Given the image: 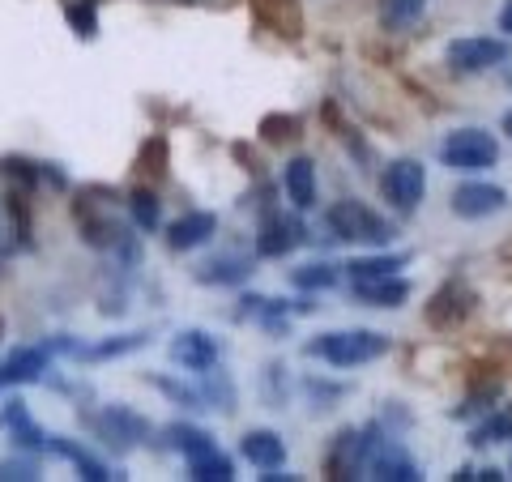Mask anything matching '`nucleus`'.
I'll list each match as a JSON object with an SVG mask.
<instances>
[{
  "label": "nucleus",
  "mask_w": 512,
  "mask_h": 482,
  "mask_svg": "<svg viewBox=\"0 0 512 482\" xmlns=\"http://www.w3.org/2000/svg\"><path fill=\"white\" fill-rule=\"evenodd\" d=\"M308 359H325L333 367H363L389 355V337L376 329H342V333H320L312 342H303Z\"/></svg>",
  "instance_id": "1"
},
{
  "label": "nucleus",
  "mask_w": 512,
  "mask_h": 482,
  "mask_svg": "<svg viewBox=\"0 0 512 482\" xmlns=\"http://www.w3.org/2000/svg\"><path fill=\"white\" fill-rule=\"evenodd\" d=\"M325 227L333 231V239L342 244H367V248H389L393 244V227L384 222L372 205L363 201H333L325 210Z\"/></svg>",
  "instance_id": "2"
},
{
  "label": "nucleus",
  "mask_w": 512,
  "mask_h": 482,
  "mask_svg": "<svg viewBox=\"0 0 512 482\" xmlns=\"http://www.w3.org/2000/svg\"><path fill=\"white\" fill-rule=\"evenodd\" d=\"M440 163L461 175L491 171L500 163V141H495L487 128H457V133H448L440 141Z\"/></svg>",
  "instance_id": "3"
},
{
  "label": "nucleus",
  "mask_w": 512,
  "mask_h": 482,
  "mask_svg": "<svg viewBox=\"0 0 512 482\" xmlns=\"http://www.w3.org/2000/svg\"><path fill=\"white\" fill-rule=\"evenodd\" d=\"M363 444H367V465L363 470L380 478V482H419V465H414V457L402 448V440L397 436H384V431L372 423L363 427Z\"/></svg>",
  "instance_id": "4"
},
{
  "label": "nucleus",
  "mask_w": 512,
  "mask_h": 482,
  "mask_svg": "<svg viewBox=\"0 0 512 482\" xmlns=\"http://www.w3.org/2000/svg\"><path fill=\"white\" fill-rule=\"evenodd\" d=\"M512 47L508 39H495V35H466V39H453L444 47V60L453 73H487V69H500L508 64Z\"/></svg>",
  "instance_id": "5"
},
{
  "label": "nucleus",
  "mask_w": 512,
  "mask_h": 482,
  "mask_svg": "<svg viewBox=\"0 0 512 482\" xmlns=\"http://www.w3.org/2000/svg\"><path fill=\"white\" fill-rule=\"evenodd\" d=\"M380 192H384V201H389L397 214H414L419 210V201H423V192H427L423 163H414V158H393V163L384 167V175H380Z\"/></svg>",
  "instance_id": "6"
},
{
  "label": "nucleus",
  "mask_w": 512,
  "mask_h": 482,
  "mask_svg": "<svg viewBox=\"0 0 512 482\" xmlns=\"http://www.w3.org/2000/svg\"><path fill=\"white\" fill-rule=\"evenodd\" d=\"M94 427V436H99L107 448H116V453H128V448H137V444H146L154 436V427L141 419L137 410H128V406H107L99 410L90 419Z\"/></svg>",
  "instance_id": "7"
},
{
  "label": "nucleus",
  "mask_w": 512,
  "mask_h": 482,
  "mask_svg": "<svg viewBox=\"0 0 512 482\" xmlns=\"http://www.w3.org/2000/svg\"><path fill=\"white\" fill-rule=\"evenodd\" d=\"M474 308H478V295L470 291L466 282L453 278V282H444L440 291L427 299V325L440 329V333H453V329H461L474 316Z\"/></svg>",
  "instance_id": "8"
},
{
  "label": "nucleus",
  "mask_w": 512,
  "mask_h": 482,
  "mask_svg": "<svg viewBox=\"0 0 512 482\" xmlns=\"http://www.w3.org/2000/svg\"><path fill=\"white\" fill-rule=\"evenodd\" d=\"M367 465V444H363V431L359 427H342L338 436H333L329 453H325V478L333 482H350L359 478Z\"/></svg>",
  "instance_id": "9"
},
{
  "label": "nucleus",
  "mask_w": 512,
  "mask_h": 482,
  "mask_svg": "<svg viewBox=\"0 0 512 482\" xmlns=\"http://www.w3.org/2000/svg\"><path fill=\"white\" fill-rule=\"evenodd\" d=\"M167 355L175 367H184V372H210V367H218L222 350L205 329H184V333H175Z\"/></svg>",
  "instance_id": "10"
},
{
  "label": "nucleus",
  "mask_w": 512,
  "mask_h": 482,
  "mask_svg": "<svg viewBox=\"0 0 512 482\" xmlns=\"http://www.w3.org/2000/svg\"><path fill=\"white\" fill-rule=\"evenodd\" d=\"M299 244H303V222L299 218H291V214H265L261 235H256V256L278 261V256H291Z\"/></svg>",
  "instance_id": "11"
},
{
  "label": "nucleus",
  "mask_w": 512,
  "mask_h": 482,
  "mask_svg": "<svg viewBox=\"0 0 512 482\" xmlns=\"http://www.w3.org/2000/svg\"><path fill=\"white\" fill-rule=\"evenodd\" d=\"M500 210H508V192L500 184H457V192H453L457 218H491Z\"/></svg>",
  "instance_id": "12"
},
{
  "label": "nucleus",
  "mask_w": 512,
  "mask_h": 482,
  "mask_svg": "<svg viewBox=\"0 0 512 482\" xmlns=\"http://www.w3.org/2000/svg\"><path fill=\"white\" fill-rule=\"evenodd\" d=\"M252 269H256L252 252H222V256H210L205 265H197V282L201 286H239L252 278Z\"/></svg>",
  "instance_id": "13"
},
{
  "label": "nucleus",
  "mask_w": 512,
  "mask_h": 482,
  "mask_svg": "<svg viewBox=\"0 0 512 482\" xmlns=\"http://www.w3.org/2000/svg\"><path fill=\"white\" fill-rule=\"evenodd\" d=\"M214 235H218V214L192 210V214H184L180 222H171V227H167V248L171 252H188V248L210 244Z\"/></svg>",
  "instance_id": "14"
},
{
  "label": "nucleus",
  "mask_w": 512,
  "mask_h": 482,
  "mask_svg": "<svg viewBox=\"0 0 512 482\" xmlns=\"http://www.w3.org/2000/svg\"><path fill=\"white\" fill-rule=\"evenodd\" d=\"M406 299H410V282L397 278V273L355 278V303H363V308H402Z\"/></svg>",
  "instance_id": "15"
},
{
  "label": "nucleus",
  "mask_w": 512,
  "mask_h": 482,
  "mask_svg": "<svg viewBox=\"0 0 512 482\" xmlns=\"http://www.w3.org/2000/svg\"><path fill=\"white\" fill-rule=\"evenodd\" d=\"M47 355H52L47 346H22L18 355H9L5 363H0V389H13V384H35V380H43V372H47Z\"/></svg>",
  "instance_id": "16"
},
{
  "label": "nucleus",
  "mask_w": 512,
  "mask_h": 482,
  "mask_svg": "<svg viewBox=\"0 0 512 482\" xmlns=\"http://www.w3.org/2000/svg\"><path fill=\"white\" fill-rule=\"evenodd\" d=\"M239 453H244L256 470H278V465H286V440L269 427H252L248 436L239 440Z\"/></svg>",
  "instance_id": "17"
},
{
  "label": "nucleus",
  "mask_w": 512,
  "mask_h": 482,
  "mask_svg": "<svg viewBox=\"0 0 512 482\" xmlns=\"http://www.w3.org/2000/svg\"><path fill=\"white\" fill-rule=\"evenodd\" d=\"M47 453H56V457H64V461H73V465H77V474H82L86 482H111V478H124V474H111L99 457L86 453V448L77 444V440H69V436H47Z\"/></svg>",
  "instance_id": "18"
},
{
  "label": "nucleus",
  "mask_w": 512,
  "mask_h": 482,
  "mask_svg": "<svg viewBox=\"0 0 512 482\" xmlns=\"http://www.w3.org/2000/svg\"><path fill=\"white\" fill-rule=\"evenodd\" d=\"M282 188L295 210H312L316 205V163L312 158H291L282 171Z\"/></svg>",
  "instance_id": "19"
},
{
  "label": "nucleus",
  "mask_w": 512,
  "mask_h": 482,
  "mask_svg": "<svg viewBox=\"0 0 512 482\" xmlns=\"http://www.w3.org/2000/svg\"><path fill=\"white\" fill-rule=\"evenodd\" d=\"M256 18H261L269 30H278L282 39H299L303 35V13L299 0H252Z\"/></svg>",
  "instance_id": "20"
},
{
  "label": "nucleus",
  "mask_w": 512,
  "mask_h": 482,
  "mask_svg": "<svg viewBox=\"0 0 512 482\" xmlns=\"http://www.w3.org/2000/svg\"><path fill=\"white\" fill-rule=\"evenodd\" d=\"M5 427H9V436L18 440V448H43L47 453V431L30 419V410H26V401L22 397H9V406H5Z\"/></svg>",
  "instance_id": "21"
},
{
  "label": "nucleus",
  "mask_w": 512,
  "mask_h": 482,
  "mask_svg": "<svg viewBox=\"0 0 512 482\" xmlns=\"http://www.w3.org/2000/svg\"><path fill=\"white\" fill-rule=\"evenodd\" d=\"M150 342V333H124V337H107L99 346H73V355L82 363H103V359H120V355H133Z\"/></svg>",
  "instance_id": "22"
},
{
  "label": "nucleus",
  "mask_w": 512,
  "mask_h": 482,
  "mask_svg": "<svg viewBox=\"0 0 512 482\" xmlns=\"http://www.w3.org/2000/svg\"><path fill=\"white\" fill-rule=\"evenodd\" d=\"M163 444L175 448V453H184V457H197V453H210V448H218L210 431H205V427H192V423H171V427H163Z\"/></svg>",
  "instance_id": "23"
},
{
  "label": "nucleus",
  "mask_w": 512,
  "mask_h": 482,
  "mask_svg": "<svg viewBox=\"0 0 512 482\" xmlns=\"http://www.w3.org/2000/svg\"><path fill=\"white\" fill-rule=\"evenodd\" d=\"M188 478L192 482H231L235 478V465L222 448H210V453H197L188 457Z\"/></svg>",
  "instance_id": "24"
},
{
  "label": "nucleus",
  "mask_w": 512,
  "mask_h": 482,
  "mask_svg": "<svg viewBox=\"0 0 512 482\" xmlns=\"http://www.w3.org/2000/svg\"><path fill=\"white\" fill-rule=\"evenodd\" d=\"M423 9H427V0H380V26L389 35H402V30H410L423 18Z\"/></svg>",
  "instance_id": "25"
},
{
  "label": "nucleus",
  "mask_w": 512,
  "mask_h": 482,
  "mask_svg": "<svg viewBox=\"0 0 512 482\" xmlns=\"http://www.w3.org/2000/svg\"><path fill=\"white\" fill-rule=\"evenodd\" d=\"M500 440H512V406H491L487 419L470 431L474 448H487V444H500Z\"/></svg>",
  "instance_id": "26"
},
{
  "label": "nucleus",
  "mask_w": 512,
  "mask_h": 482,
  "mask_svg": "<svg viewBox=\"0 0 512 482\" xmlns=\"http://www.w3.org/2000/svg\"><path fill=\"white\" fill-rule=\"evenodd\" d=\"M205 376V384H201V401L210 410H222V414H231L235 410V401H239V393H235V380L231 376H222V372H201Z\"/></svg>",
  "instance_id": "27"
},
{
  "label": "nucleus",
  "mask_w": 512,
  "mask_h": 482,
  "mask_svg": "<svg viewBox=\"0 0 512 482\" xmlns=\"http://www.w3.org/2000/svg\"><path fill=\"white\" fill-rule=\"evenodd\" d=\"M128 214L141 231H158V222H163V201H158L154 188H133L128 192Z\"/></svg>",
  "instance_id": "28"
},
{
  "label": "nucleus",
  "mask_w": 512,
  "mask_h": 482,
  "mask_svg": "<svg viewBox=\"0 0 512 482\" xmlns=\"http://www.w3.org/2000/svg\"><path fill=\"white\" fill-rule=\"evenodd\" d=\"M410 265V252H380V256H359L350 261V278H384V273H397Z\"/></svg>",
  "instance_id": "29"
},
{
  "label": "nucleus",
  "mask_w": 512,
  "mask_h": 482,
  "mask_svg": "<svg viewBox=\"0 0 512 482\" xmlns=\"http://www.w3.org/2000/svg\"><path fill=\"white\" fill-rule=\"evenodd\" d=\"M261 137L269 146H286V141H299L303 137V120L291 116V111H269L261 120Z\"/></svg>",
  "instance_id": "30"
},
{
  "label": "nucleus",
  "mask_w": 512,
  "mask_h": 482,
  "mask_svg": "<svg viewBox=\"0 0 512 482\" xmlns=\"http://www.w3.org/2000/svg\"><path fill=\"white\" fill-rule=\"evenodd\" d=\"M291 286H299V291H329V286H338V269L329 261H312L291 273Z\"/></svg>",
  "instance_id": "31"
},
{
  "label": "nucleus",
  "mask_w": 512,
  "mask_h": 482,
  "mask_svg": "<svg viewBox=\"0 0 512 482\" xmlns=\"http://www.w3.org/2000/svg\"><path fill=\"white\" fill-rule=\"evenodd\" d=\"M137 171L141 175H154V180H163V175H167V137H150L146 146H141Z\"/></svg>",
  "instance_id": "32"
},
{
  "label": "nucleus",
  "mask_w": 512,
  "mask_h": 482,
  "mask_svg": "<svg viewBox=\"0 0 512 482\" xmlns=\"http://www.w3.org/2000/svg\"><path fill=\"white\" fill-rule=\"evenodd\" d=\"M64 18H69L73 26V35L77 39H99V13H94V0H82V5H69L64 9Z\"/></svg>",
  "instance_id": "33"
},
{
  "label": "nucleus",
  "mask_w": 512,
  "mask_h": 482,
  "mask_svg": "<svg viewBox=\"0 0 512 482\" xmlns=\"http://www.w3.org/2000/svg\"><path fill=\"white\" fill-rule=\"evenodd\" d=\"M150 384L158 393H167V397H175L180 406H188V410H201L205 401H201V389H188V384H180V380H171V376H150Z\"/></svg>",
  "instance_id": "34"
},
{
  "label": "nucleus",
  "mask_w": 512,
  "mask_h": 482,
  "mask_svg": "<svg viewBox=\"0 0 512 482\" xmlns=\"http://www.w3.org/2000/svg\"><path fill=\"white\" fill-rule=\"evenodd\" d=\"M0 171H5L13 184H22L26 192L39 184V163H30V158H13L9 154V158H0Z\"/></svg>",
  "instance_id": "35"
},
{
  "label": "nucleus",
  "mask_w": 512,
  "mask_h": 482,
  "mask_svg": "<svg viewBox=\"0 0 512 482\" xmlns=\"http://www.w3.org/2000/svg\"><path fill=\"white\" fill-rule=\"evenodd\" d=\"M9 478H39V461H0V482Z\"/></svg>",
  "instance_id": "36"
},
{
  "label": "nucleus",
  "mask_w": 512,
  "mask_h": 482,
  "mask_svg": "<svg viewBox=\"0 0 512 482\" xmlns=\"http://www.w3.org/2000/svg\"><path fill=\"white\" fill-rule=\"evenodd\" d=\"M308 393H312V401L320 406V401H338V397H346V384H325V380H308Z\"/></svg>",
  "instance_id": "37"
},
{
  "label": "nucleus",
  "mask_w": 512,
  "mask_h": 482,
  "mask_svg": "<svg viewBox=\"0 0 512 482\" xmlns=\"http://www.w3.org/2000/svg\"><path fill=\"white\" fill-rule=\"evenodd\" d=\"M39 180H43V184H52V188H69V180H64V171H60V167H52V163H43V167H39Z\"/></svg>",
  "instance_id": "38"
},
{
  "label": "nucleus",
  "mask_w": 512,
  "mask_h": 482,
  "mask_svg": "<svg viewBox=\"0 0 512 482\" xmlns=\"http://www.w3.org/2000/svg\"><path fill=\"white\" fill-rule=\"evenodd\" d=\"M500 30L512 39V0H504V9H500Z\"/></svg>",
  "instance_id": "39"
},
{
  "label": "nucleus",
  "mask_w": 512,
  "mask_h": 482,
  "mask_svg": "<svg viewBox=\"0 0 512 482\" xmlns=\"http://www.w3.org/2000/svg\"><path fill=\"white\" fill-rule=\"evenodd\" d=\"M474 478H483V482H500L504 474H500V470H474Z\"/></svg>",
  "instance_id": "40"
},
{
  "label": "nucleus",
  "mask_w": 512,
  "mask_h": 482,
  "mask_svg": "<svg viewBox=\"0 0 512 482\" xmlns=\"http://www.w3.org/2000/svg\"><path fill=\"white\" fill-rule=\"evenodd\" d=\"M470 478H474V470H470V465H461V470L453 474V482H470Z\"/></svg>",
  "instance_id": "41"
},
{
  "label": "nucleus",
  "mask_w": 512,
  "mask_h": 482,
  "mask_svg": "<svg viewBox=\"0 0 512 482\" xmlns=\"http://www.w3.org/2000/svg\"><path fill=\"white\" fill-rule=\"evenodd\" d=\"M504 133H508V141H512V111H508V116H504Z\"/></svg>",
  "instance_id": "42"
}]
</instances>
